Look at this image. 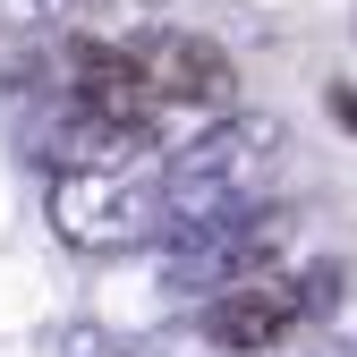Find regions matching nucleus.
Returning <instances> with one entry per match:
<instances>
[{
  "instance_id": "39448f33",
  "label": "nucleus",
  "mask_w": 357,
  "mask_h": 357,
  "mask_svg": "<svg viewBox=\"0 0 357 357\" xmlns=\"http://www.w3.org/2000/svg\"><path fill=\"white\" fill-rule=\"evenodd\" d=\"M289 332H298L289 281H238V289H221L204 306V340L230 349V357H264V349H281Z\"/></svg>"
},
{
  "instance_id": "f257e3e1",
  "label": "nucleus",
  "mask_w": 357,
  "mask_h": 357,
  "mask_svg": "<svg viewBox=\"0 0 357 357\" xmlns=\"http://www.w3.org/2000/svg\"><path fill=\"white\" fill-rule=\"evenodd\" d=\"M281 145H289L281 119H264V111H238L230 128L196 137L188 153L162 170L170 230H213V221H230V213H255L264 204V178H273V162H281Z\"/></svg>"
},
{
  "instance_id": "9d476101",
  "label": "nucleus",
  "mask_w": 357,
  "mask_h": 357,
  "mask_svg": "<svg viewBox=\"0 0 357 357\" xmlns=\"http://www.w3.org/2000/svg\"><path fill=\"white\" fill-rule=\"evenodd\" d=\"M332 357H340V349H332Z\"/></svg>"
},
{
  "instance_id": "423d86ee",
  "label": "nucleus",
  "mask_w": 357,
  "mask_h": 357,
  "mask_svg": "<svg viewBox=\"0 0 357 357\" xmlns=\"http://www.w3.org/2000/svg\"><path fill=\"white\" fill-rule=\"evenodd\" d=\"M289 298H298V315H332L340 306V264H306L289 281Z\"/></svg>"
},
{
  "instance_id": "7ed1b4c3",
  "label": "nucleus",
  "mask_w": 357,
  "mask_h": 357,
  "mask_svg": "<svg viewBox=\"0 0 357 357\" xmlns=\"http://www.w3.org/2000/svg\"><path fill=\"white\" fill-rule=\"evenodd\" d=\"M68 77H77V102H85V119H94V128H119V137H137V145L153 137L162 102H153L137 52H119V43H77Z\"/></svg>"
},
{
  "instance_id": "20e7f679",
  "label": "nucleus",
  "mask_w": 357,
  "mask_h": 357,
  "mask_svg": "<svg viewBox=\"0 0 357 357\" xmlns=\"http://www.w3.org/2000/svg\"><path fill=\"white\" fill-rule=\"evenodd\" d=\"M137 68L153 85V102H230V52L204 34H137Z\"/></svg>"
},
{
  "instance_id": "0eeeda50",
  "label": "nucleus",
  "mask_w": 357,
  "mask_h": 357,
  "mask_svg": "<svg viewBox=\"0 0 357 357\" xmlns=\"http://www.w3.org/2000/svg\"><path fill=\"white\" fill-rule=\"evenodd\" d=\"M52 17H60V0H0V26H26L34 34V26H52Z\"/></svg>"
},
{
  "instance_id": "f03ea898",
  "label": "nucleus",
  "mask_w": 357,
  "mask_h": 357,
  "mask_svg": "<svg viewBox=\"0 0 357 357\" xmlns=\"http://www.w3.org/2000/svg\"><path fill=\"white\" fill-rule=\"evenodd\" d=\"M52 221L68 247H94V255H128V247L170 238L162 188H137L119 170H52Z\"/></svg>"
},
{
  "instance_id": "6e6552de",
  "label": "nucleus",
  "mask_w": 357,
  "mask_h": 357,
  "mask_svg": "<svg viewBox=\"0 0 357 357\" xmlns=\"http://www.w3.org/2000/svg\"><path fill=\"white\" fill-rule=\"evenodd\" d=\"M60 349H68V357H119V340H111V332H85V324H77Z\"/></svg>"
},
{
  "instance_id": "1a4fd4ad",
  "label": "nucleus",
  "mask_w": 357,
  "mask_h": 357,
  "mask_svg": "<svg viewBox=\"0 0 357 357\" xmlns=\"http://www.w3.org/2000/svg\"><path fill=\"white\" fill-rule=\"evenodd\" d=\"M332 119H340V128H357V85H332Z\"/></svg>"
}]
</instances>
